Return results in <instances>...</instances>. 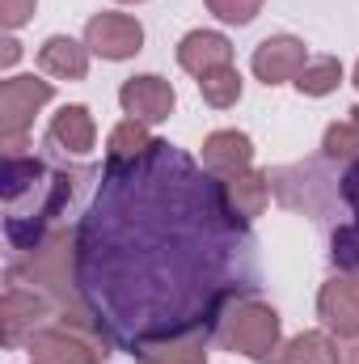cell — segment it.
<instances>
[{
  "mask_svg": "<svg viewBox=\"0 0 359 364\" xmlns=\"http://www.w3.org/2000/svg\"><path fill=\"white\" fill-rule=\"evenodd\" d=\"M72 284L110 348L153 356L207 339L237 296L258 292V242L228 182L148 140L97 174Z\"/></svg>",
  "mask_w": 359,
  "mask_h": 364,
  "instance_id": "1",
  "label": "cell"
},
{
  "mask_svg": "<svg viewBox=\"0 0 359 364\" xmlns=\"http://www.w3.org/2000/svg\"><path fill=\"white\" fill-rule=\"evenodd\" d=\"M275 331H279V318L270 309H263V305H250L237 318V326H233V348H241L245 356H267L270 343H275Z\"/></svg>",
  "mask_w": 359,
  "mask_h": 364,
  "instance_id": "2",
  "label": "cell"
},
{
  "mask_svg": "<svg viewBox=\"0 0 359 364\" xmlns=\"http://www.w3.org/2000/svg\"><path fill=\"white\" fill-rule=\"evenodd\" d=\"M300 60H304V47L296 38H267L254 55V73L267 81V85H279L287 73L300 77Z\"/></svg>",
  "mask_w": 359,
  "mask_h": 364,
  "instance_id": "3",
  "label": "cell"
},
{
  "mask_svg": "<svg viewBox=\"0 0 359 364\" xmlns=\"http://www.w3.org/2000/svg\"><path fill=\"white\" fill-rule=\"evenodd\" d=\"M118 97H123V106H127L131 114H140V119H165L170 106H174V93H170V85H165L161 77H136V81L123 85Z\"/></svg>",
  "mask_w": 359,
  "mask_h": 364,
  "instance_id": "4",
  "label": "cell"
},
{
  "mask_svg": "<svg viewBox=\"0 0 359 364\" xmlns=\"http://www.w3.org/2000/svg\"><path fill=\"white\" fill-rule=\"evenodd\" d=\"M89 43L93 51H101L110 60H123V55L140 51V26L127 21V17H97L89 26Z\"/></svg>",
  "mask_w": 359,
  "mask_h": 364,
  "instance_id": "5",
  "label": "cell"
},
{
  "mask_svg": "<svg viewBox=\"0 0 359 364\" xmlns=\"http://www.w3.org/2000/svg\"><path fill=\"white\" fill-rule=\"evenodd\" d=\"M245 161H250V140L237 136V132H216V136L207 140V149H203V166H207L211 174H220V178H228V174L241 170Z\"/></svg>",
  "mask_w": 359,
  "mask_h": 364,
  "instance_id": "6",
  "label": "cell"
},
{
  "mask_svg": "<svg viewBox=\"0 0 359 364\" xmlns=\"http://www.w3.org/2000/svg\"><path fill=\"white\" fill-rule=\"evenodd\" d=\"M178 55L190 73L207 77L211 68H224V64H228V43H224L220 34H186V43H182Z\"/></svg>",
  "mask_w": 359,
  "mask_h": 364,
  "instance_id": "7",
  "label": "cell"
},
{
  "mask_svg": "<svg viewBox=\"0 0 359 364\" xmlns=\"http://www.w3.org/2000/svg\"><path fill=\"white\" fill-rule=\"evenodd\" d=\"M51 136H55V140H68V149H77V153L89 149V110H85V106H68V110H60Z\"/></svg>",
  "mask_w": 359,
  "mask_h": 364,
  "instance_id": "8",
  "label": "cell"
},
{
  "mask_svg": "<svg viewBox=\"0 0 359 364\" xmlns=\"http://www.w3.org/2000/svg\"><path fill=\"white\" fill-rule=\"evenodd\" d=\"M199 85H203V97H207L211 106H228V102L241 93V77H237V73L224 64V68H211V73H207Z\"/></svg>",
  "mask_w": 359,
  "mask_h": 364,
  "instance_id": "9",
  "label": "cell"
},
{
  "mask_svg": "<svg viewBox=\"0 0 359 364\" xmlns=\"http://www.w3.org/2000/svg\"><path fill=\"white\" fill-rule=\"evenodd\" d=\"M338 81H343V68L334 60H317L313 68H300V77H296V85L304 93H330Z\"/></svg>",
  "mask_w": 359,
  "mask_h": 364,
  "instance_id": "10",
  "label": "cell"
},
{
  "mask_svg": "<svg viewBox=\"0 0 359 364\" xmlns=\"http://www.w3.org/2000/svg\"><path fill=\"white\" fill-rule=\"evenodd\" d=\"M43 64H47V68H55V73H72V77H81V68H85V60H81L77 43H68V38H51V43H47V51H43Z\"/></svg>",
  "mask_w": 359,
  "mask_h": 364,
  "instance_id": "11",
  "label": "cell"
},
{
  "mask_svg": "<svg viewBox=\"0 0 359 364\" xmlns=\"http://www.w3.org/2000/svg\"><path fill=\"white\" fill-rule=\"evenodd\" d=\"M283 364H338L326 352V339L321 335H300L292 348H287V360Z\"/></svg>",
  "mask_w": 359,
  "mask_h": 364,
  "instance_id": "12",
  "label": "cell"
},
{
  "mask_svg": "<svg viewBox=\"0 0 359 364\" xmlns=\"http://www.w3.org/2000/svg\"><path fill=\"white\" fill-rule=\"evenodd\" d=\"M326 153H330V157H338V153H359V110H351L347 123L330 127V136H326Z\"/></svg>",
  "mask_w": 359,
  "mask_h": 364,
  "instance_id": "13",
  "label": "cell"
},
{
  "mask_svg": "<svg viewBox=\"0 0 359 364\" xmlns=\"http://www.w3.org/2000/svg\"><path fill=\"white\" fill-rule=\"evenodd\" d=\"M211 9L224 17V21H250L254 17V9H258V0H211Z\"/></svg>",
  "mask_w": 359,
  "mask_h": 364,
  "instance_id": "14",
  "label": "cell"
},
{
  "mask_svg": "<svg viewBox=\"0 0 359 364\" xmlns=\"http://www.w3.org/2000/svg\"><path fill=\"white\" fill-rule=\"evenodd\" d=\"M351 352H355V360H351V356H343V360H338V364H359V343H355V348H351Z\"/></svg>",
  "mask_w": 359,
  "mask_h": 364,
  "instance_id": "15",
  "label": "cell"
},
{
  "mask_svg": "<svg viewBox=\"0 0 359 364\" xmlns=\"http://www.w3.org/2000/svg\"><path fill=\"white\" fill-rule=\"evenodd\" d=\"M355 85H359V68H355Z\"/></svg>",
  "mask_w": 359,
  "mask_h": 364,
  "instance_id": "16",
  "label": "cell"
}]
</instances>
